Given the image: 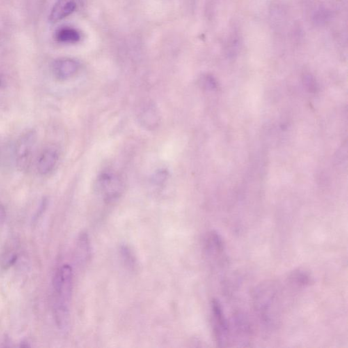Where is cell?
I'll return each instance as SVG.
<instances>
[{
	"instance_id": "obj_1",
	"label": "cell",
	"mask_w": 348,
	"mask_h": 348,
	"mask_svg": "<svg viewBox=\"0 0 348 348\" xmlns=\"http://www.w3.org/2000/svg\"><path fill=\"white\" fill-rule=\"evenodd\" d=\"M278 287L274 283L260 286L254 296V308L257 319L263 327L271 329L280 320L281 298Z\"/></svg>"
},
{
	"instance_id": "obj_4",
	"label": "cell",
	"mask_w": 348,
	"mask_h": 348,
	"mask_svg": "<svg viewBox=\"0 0 348 348\" xmlns=\"http://www.w3.org/2000/svg\"><path fill=\"white\" fill-rule=\"evenodd\" d=\"M230 343H235L238 346H248L251 342L253 327L248 316L243 312H236L230 322Z\"/></svg>"
},
{
	"instance_id": "obj_5",
	"label": "cell",
	"mask_w": 348,
	"mask_h": 348,
	"mask_svg": "<svg viewBox=\"0 0 348 348\" xmlns=\"http://www.w3.org/2000/svg\"><path fill=\"white\" fill-rule=\"evenodd\" d=\"M205 252L213 267L224 268L228 263V257L225 241L217 232H211L205 240Z\"/></svg>"
},
{
	"instance_id": "obj_3",
	"label": "cell",
	"mask_w": 348,
	"mask_h": 348,
	"mask_svg": "<svg viewBox=\"0 0 348 348\" xmlns=\"http://www.w3.org/2000/svg\"><path fill=\"white\" fill-rule=\"evenodd\" d=\"M211 322L215 341L219 347H227L230 343V322L227 319L221 303L213 299L211 303Z\"/></svg>"
},
{
	"instance_id": "obj_7",
	"label": "cell",
	"mask_w": 348,
	"mask_h": 348,
	"mask_svg": "<svg viewBox=\"0 0 348 348\" xmlns=\"http://www.w3.org/2000/svg\"><path fill=\"white\" fill-rule=\"evenodd\" d=\"M99 191L107 202L116 200L122 193L121 181L115 174H103L97 182Z\"/></svg>"
},
{
	"instance_id": "obj_2",
	"label": "cell",
	"mask_w": 348,
	"mask_h": 348,
	"mask_svg": "<svg viewBox=\"0 0 348 348\" xmlns=\"http://www.w3.org/2000/svg\"><path fill=\"white\" fill-rule=\"evenodd\" d=\"M53 286L56 297L55 308L69 310L73 289V271L69 264H64L57 271Z\"/></svg>"
},
{
	"instance_id": "obj_11",
	"label": "cell",
	"mask_w": 348,
	"mask_h": 348,
	"mask_svg": "<svg viewBox=\"0 0 348 348\" xmlns=\"http://www.w3.org/2000/svg\"><path fill=\"white\" fill-rule=\"evenodd\" d=\"M56 39L60 43L74 44L81 40V33L71 27H62L56 31Z\"/></svg>"
},
{
	"instance_id": "obj_12",
	"label": "cell",
	"mask_w": 348,
	"mask_h": 348,
	"mask_svg": "<svg viewBox=\"0 0 348 348\" xmlns=\"http://www.w3.org/2000/svg\"><path fill=\"white\" fill-rule=\"evenodd\" d=\"M78 257L81 262H85L88 261L90 255L89 239L86 232H83L80 235L78 242Z\"/></svg>"
},
{
	"instance_id": "obj_9",
	"label": "cell",
	"mask_w": 348,
	"mask_h": 348,
	"mask_svg": "<svg viewBox=\"0 0 348 348\" xmlns=\"http://www.w3.org/2000/svg\"><path fill=\"white\" fill-rule=\"evenodd\" d=\"M58 159V153L56 149L47 148L41 153L37 164L38 171L42 175H46L53 171Z\"/></svg>"
},
{
	"instance_id": "obj_15",
	"label": "cell",
	"mask_w": 348,
	"mask_h": 348,
	"mask_svg": "<svg viewBox=\"0 0 348 348\" xmlns=\"http://www.w3.org/2000/svg\"><path fill=\"white\" fill-rule=\"evenodd\" d=\"M17 257L15 254L14 253H9L6 256H5L4 259L3 261V266L4 267H9L12 266V264L15 263V261H17Z\"/></svg>"
},
{
	"instance_id": "obj_13",
	"label": "cell",
	"mask_w": 348,
	"mask_h": 348,
	"mask_svg": "<svg viewBox=\"0 0 348 348\" xmlns=\"http://www.w3.org/2000/svg\"><path fill=\"white\" fill-rule=\"evenodd\" d=\"M290 282L292 285L295 286L296 287H306L310 285L311 282L310 276L308 273L305 271L299 270L297 271H294L290 275Z\"/></svg>"
},
{
	"instance_id": "obj_6",
	"label": "cell",
	"mask_w": 348,
	"mask_h": 348,
	"mask_svg": "<svg viewBox=\"0 0 348 348\" xmlns=\"http://www.w3.org/2000/svg\"><path fill=\"white\" fill-rule=\"evenodd\" d=\"M36 138V133L31 130L18 140L15 149L16 165L21 172L26 171L29 168Z\"/></svg>"
},
{
	"instance_id": "obj_8",
	"label": "cell",
	"mask_w": 348,
	"mask_h": 348,
	"mask_svg": "<svg viewBox=\"0 0 348 348\" xmlns=\"http://www.w3.org/2000/svg\"><path fill=\"white\" fill-rule=\"evenodd\" d=\"M53 72L57 79L67 80L75 75L79 70V62L70 58H61L53 63Z\"/></svg>"
},
{
	"instance_id": "obj_10",
	"label": "cell",
	"mask_w": 348,
	"mask_h": 348,
	"mask_svg": "<svg viewBox=\"0 0 348 348\" xmlns=\"http://www.w3.org/2000/svg\"><path fill=\"white\" fill-rule=\"evenodd\" d=\"M76 0H58L50 15V20L57 22L68 17L76 10Z\"/></svg>"
},
{
	"instance_id": "obj_14",
	"label": "cell",
	"mask_w": 348,
	"mask_h": 348,
	"mask_svg": "<svg viewBox=\"0 0 348 348\" xmlns=\"http://www.w3.org/2000/svg\"><path fill=\"white\" fill-rule=\"evenodd\" d=\"M120 253L124 264L129 269H134L136 267V259L130 248L126 246H122L120 248Z\"/></svg>"
},
{
	"instance_id": "obj_16",
	"label": "cell",
	"mask_w": 348,
	"mask_h": 348,
	"mask_svg": "<svg viewBox=\"0 0 348 348\" xmlns=\"http://www.w3.org/2000/svg\"><path fill=\"white\" fill-rule=\"evenodd\" d=\"M6 218V211L3 206L0 205V223H3Z\"/></svg>"
}]
</instances>
